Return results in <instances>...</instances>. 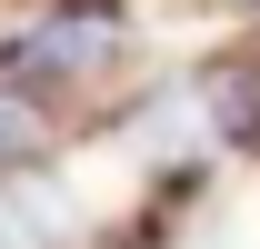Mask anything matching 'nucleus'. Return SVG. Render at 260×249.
I'll list each match as a JSON object with an SVG mask.
<instances>
[{
  "instance_id": "nucleus-1",
  "label": "nucleus",
  "mask_w": 260,
  "mask_h": 249,
  "mask_svg": "<svg viewBox=\"0 0 260 249\" xmlns=\"http://www.w3.org/2000/svg\"><path fill=\"white\" fill-rule=\"evenodd\" d=\"M120 60V20L110 10H50V20H30V30L0 50V70L20 80V90H40V80H90V70Z\"/></svg>"
},
{
  "instance_id": "nucleus-2",
  "label": "nucleus",
  "mask_w": 260,
  "mask_h": 249,
  "mask_svg": "<svg viewBox=\"0 0 260 249\" xmlns=\"http://www.w3.org/2000/svg\"><path fill=\"white\" fill-rule=\"evenodd\" d=\"M210 130L230 150H260V70H220L210 80Z\"/></svg>"
},
{
  "instance_id": "nucleus-3",
  "label": "nucleus",
  "mask_w": 260,
  "mask_h": 249,
  "mask_svg": "<svg viewBox=\"0 0 260 249\" xmlns=\"http://www.w3.org/2000/svg\"><path fill=\"white\" fill-rule=\"evenodd\" d=\"M40 150H50V120H40V100L0 90V180H10V170H30Z\"/></svg>"
},
{
  "instance_id": "nucleus-4",
  "label": "nucleus",
  "mask_w": 260,
  "mask_h": 249,
  "mask_svg": "<svg viewBox=\"0 0 260 249\" xmlns=\"http://www.w3.org/2000/svg\"><path fill=\"white\" fill-rule=\"evenodd\" d=\"M230 10H260V0H230Z\"/></svg>"
},
{
  "instance_id": "nucleus-5",
  "label": "nucleus",
  "mask_w": 260,
  "mask_h": 249,
  "mask_svg": "<svg viewBox=\"0 0 260 249\" xmlns=\"http://www.w3.org/2000/svg\"><path fill=\"white\" fill-rule=\"evenodd\" d=\"M0 249H20V239H10V229H0Z\"/></svg>"
}]
</instances>
